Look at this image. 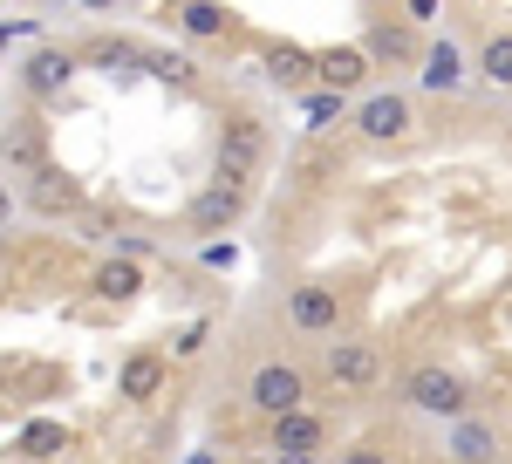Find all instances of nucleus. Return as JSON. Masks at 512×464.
I'll list each match as a JSON object with an SVG mask.
<instances>
[{
    "instance_id": "1",
    "label": "nucleus",
    "mask_w": 512,
    "mask_h": 464,
    "mask_svg": "<svg viewBox=\"0 0 512 464\" xmlns=\"http://www.w3.org/2000/svg\"><path fill=\"white\" fill-rule=\"evenodd\" d=\"M260 157H267V130L253 116L226 123V137H219V185H239L246 192V178L260 171Z\"/></svg>"
},
{
    "instance_id": "2",
    "label": "nucleus",
    "mask_w": 512,
    "mask_h": 464,
    "mask_svg": "<svg viewBox=\"0 0 512 464\" xmlns=\"http://www.w3.org/2000/svg\"><path fill=\"white\" fill-rule=\"evenodd\" d=\"M253 403H260L267 417H294V410H301V369L267 362V369L253 376Z\"/></svg>"
},
{
    "instance_id": "3",
    "label": "nucleus",
    "mask_w": 512,
    "mask_h": 464,
    "mask_svg": "<svg viewBox=\"0 0 512 464\" xmlns=\"http://www.w3.org/2000/svg\"><path fill=\"white\" fill-rule=\"evenodd\" d=\"M328 376H335L342 389H369L376 376H383V355H376L369 342H335L328 348Z\"/></svg>"
},
{
    "instance_id": "4",
    "label": "nucleus",
    "mask_w": 512,
    "mask_h": 464,
    "mask_svg": "<svg viewBox=\"0 0 512 464\" xmlns=\"http://www.w3.org/2000/svg\"><path fill=\"white\" fill-rule=\"evenodd\" d=\"M410 403L431 410V417H458L465 410V389H458V376H444V369H417L410 376Z\"/></svg>"
},
{
    "instance_id": "5",
    "label": "nucleus",
    "mask_w": 512,
    "mask_h": 464,
    "mask_svg": "<svg viewBox=\"0 0 512 464\" xmlns=\"http://www.w3.org/2000/svg\"><path fill=\"white\" fill-rule=\"evenodd\" d=\"M287 314H294V328H308V335H321V328H335V287H294V301H287Z\"/></svg>"
},
{
    "instance_id": "6",
    "label": "nucleus",
    "mask_w": 512,
    "mask_h": 464,
    "mask_svg": "<svg viewBox=\"0 0 512 464\" xmlns=\"http://www.w3.org/2000/svg\"><path fill=\"white\" fill-rule=\"evenodd\" d=\"M355 123H362V137H403L410 130V103L403 96H369Z\"/></svg>"
},
{
    "instance_id": "7",
    "label": "nucleus",
    "mask_w": 512,
    "mask_h": 464,
    "mask_svg": "<svg viewBox=\"0 0 512 464\" xmlns=\"http://www.w3.org/2000/svg\"><path fill=\"white\" fill-rule=\"evenodd\" d=\"M239 219V185H212V192H198L192 205V226L198 232H219V226H233Z\"/></svg>"
},
{
    "instance_id": "8",
    "label": "nucleus",
    "mask_w": 512,
    "mask_h": 464,
    "mask_svg": "<svg viewBox=\"0 0 512 464\" xmlns=\"http://www.w3.org/2000/svg\"><path fill=\"white\" fill-rule=\"evenodd\" d=\"M69 76H76V62H69L62 48H41V55H28V89H35V96L69 89Z\"/></svg>"
},
{
    "instance_id": "9",
    "label": "nucleus",
    "mask_w": 512,
    "mask_h": 464,
    "mask_svg": "<svg viewBox=\"0 0 512 464\" xmlns=\"http://www.w3.org/2000/svg\"><path fill=\"white\" fill-rule=\"evenodd\" d=\"M123 396H130V403H151V396H158L164 389V355H130V362H123Z\"/></svg>"
},
{
    "instance_id": "10",
    "label": "nucleus",
    "mask_w": 512,
    "mask_h": 464,
    "mask_svg": "<svg viewBox=\"0 0 512 464\" xmlns=\"http://www.w3.org/2000/svg\"><path fill=\"white\" fill-rule=\"evenodd\" d=\"M315 69H321V82H328V89H355V82L369 76V55H362V48H328Z\"/></svg>"
},
{
    "instance_id": "11",
    "label": "nucleus",
    "mask_w": 512,
    "mask_h": 464,
    "mask_svg": "<svg viewBox=\"0 0 512 464\" xmlns=\"http://www.w3.org/2000/svg\"><path fill=\"white\" fill-rule=\"evenodd\" d=\"M321 444V424L308 410H294V417H274V451H315Z\"/></svg>"
},
{
    "instance_id": "12",
    "label": "nucleus",
    "mask_w": 512,
    "mask_h": 464,
    "mask_svg": "<svg viewBox=\"0 0 512 464\" xmlns=\"http://www.w3.org/2000/svg\"><path fill=\"white\" fill-rule=\"evenodd\" d=\"M458 76H465L458 48H451V41H437L431 55H424V89H458Z\"/></svg>"
},
{
    "instance_id": "13",
    "label": "nucleus",
    "mask_w": 512,
    "mask_h": 464,
    "mask_svg": "<svg viewBox=\"0 0 512 464\" xmlns=\"http://www.w3.org/2000/svg\"><path fill=\"white\" fill-rule=\"evenodd\" d=\"M267 76H274L280 89H301V82L321 76V69L308 62V55H294V48H274V55H267Z\"/></svg>"
},
{
    "instance_id": "14",
    "label": "nucleus",
    "mask_w": 512,
    "mask_h": 464,
    "mask_svg": "<svg viewBox=\"0 0 512 464\" xmlns=\"http://www.w3.org/2000/svg\"><path fill=\"white\" fill-rule=\"evenodd\" d=\"M76 205V185L62 171H35V212H69Z\"/></svg>"
},
{
    "instance_id": "15",
    "label": "nucleus",
    "mask_w": 512,
    "mask_h": 464,
    "mask_svg": "<svg viewBox=\"0 0 512 464\" xmlns=\"http://www.w3.org/2000/svg\"><path fill=\"white\" fill-rule=\"evenodd\" d=\"M96 294H103V301H130V294H137V267H130V260H110V267L96 273Z\"/></svg>"
},
{
    "instance_id": "16",
    "label": "nucleus",
    "mask_w": 512,
    "mask_h": 464,
    "mask_svg": "<svg viewBox=\"0 0 512 464\" xmlns=\"http://www.w3.org/2000/svg\"><path fill=\"white\" fill-rule=\"evenodd\" d=\"M69 437H62V424H28L21 430V458H55Z\"/></svg>"
},
{
    "instance_id": "17",
    "label": "nucleus",
    "mask_w": 512,
    "mask_h": 464,
    "mask_svg": "<svg viewBox=\"0 0 512 464\" xmlns=\"http://www.w3.org/2000/svg\"><path fill=\"white\" fill-rule=\"evenodd\" d=\"M178 14H185L192 35H226V7H212V0H185Z\"/></svg>"
},
{
    "instance_id": "18",
    "label": "nucleus",
    "mask_w": 512,
    "mask_h": 464,
    "mask_svg": "<svg viewBox=\"0 0 512 464\" xmlns=\"http://www.w3.org/2000/svg\"><path fill=\"white\" fill-rule=\"evenodd\" d=\"M451 444H458V458H465V464L492 458V430H485V424H458V437H451Z\"/></svg>"
},
{
    "instance_id": "19",
    "label": "nucleus",
    "mask_w": 512,
    "mask_h": 464,
    "mask_svg": "<svg viewBox=\"0 0 512 464\" xmlns=\"http://www.w3.org/2000/svg\"><path fill=\"white\" fill-rule=\"evenodd\" d=\"M485 76L512 89V35H492V41H485Z\"/></svg>"
},
{
    "instance_id": "20",
    "label": "nucleus",
    "mask_w": 512,
    "mask_h": 464,
    "mask_svg": "<svg viewBox=\"0 0 512 464\" xmlns=\"http://www.w3.org/2000/svg\"><path fill=\"white\" fill-rule=\"evenodd\" d=\"M308 123H342V89H315V96H308Z\"/></svg>"
},
{
    "instance_id": "21",
    "label": "nucleus",
    "mask_w": 512,
    "mask_h": 464,
    "mask_svg": "<svg viewBox=\"0 0 512 464\" xmlns=\"http://www.w3.org/2000/svg\"><path fill=\"white\" fill-rule=\"evenodd\" d=\"M151 69H158L164 82H192V62H185V55H158Z\"/></svg>"
},
{
    "instance_id": "22",
    "label": "nucleus",
    "mask_w": 512,
    "mask_h": 464,
    "mask_svg": "<svg viewBox=\"0 0 512 464\" xmlns=\"http://www.w3.org/2000/svg\"><path fill=\"white\" fill-rule=\"evenodd\" d=\"M96 62H103V69H123V62H130V48H123V41H103V48H96Z\"/></svg>"
},
{
    "instance_id": "23",
    "label": "nucleus",
    "mask_w": 512,
    "mask_h": 464,
    "mask_svg": "<svg viewBox=\"0 0 512 464\" xmlns=\"http://www.w3.org/2000/svg\"><path fill=\"white\" fill-rule=\"evenodd\" d=\"M342 464H390V458H383V451H349Z\"/></svg>"
},
{
    "instance_id": "24",
    "label": "nucleus",
    "mask_w": 512,
    "mask_h": 464,
    "mask_svg": "<svg viewBox=\"0 0 512 464\" xmlns=\"http://www.w3.org/2000/svg\"><path fill=\"white\" fill-rule=\"evenodd\" d=\"M274 464H315V451H280Z\"/></svg>"
},
{
    "instance_id": "25",
    "label": "nucleus",
    "mask_w": 512,
    "mask_h": 464,
    "mask_svg": "<svg viewBox=\"0 0 512 464\" xmlns=\"http://www.w3.org/2000/svg\"><path fill=\"white\" fill-rule=\"evenodd\" d=\"M82 7H96V14H103V7H117V0H82Z\"/></svg>"
},
{
    "instance_id": "26",
    "label": "nucleus",
    "mask_w": 512,
    "mask_h": 464,
    "mask_svg": "<svg viewBox=\"0 0 512 464\" xmlns=\"http://www.w3.org/2000/svg\"><path fill=\"white\" fill-rule=\"evenodd\" d=\"M192 464H212V458H205V451H198V458H192Z\"/></svg>"
}]
</instances>
